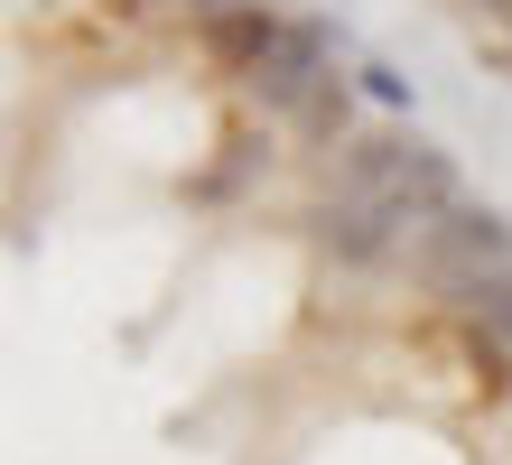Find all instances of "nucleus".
Listing matches in <instances>:
<instances>
[{"label": "nucleus", "mask_w": 512, "mask_h": 465, "mask_svg": "<svg viewBox=\"0 0 512 465\" xmlns=\"http://www.w3.org/2000/svg\"><path fill=\"white\" fill-rule=\"evenodd\" d=\"M308 224H317V242H326V252H336L345 270H373V261H391V252H401V224H391L382 205H354V196H326Z\"/></svg>", "instance_id": "obj_1"}, {"label": "nucleus", "mask_w": 512, "mask_h": 465, "mask_svg": "<svg viewBox=\"0 0 512 465\" xmlns=\"http://www.w3.org/2000/svg\"><path fill=\"white\" fill-rule=\"evenodd\" d=\"M280 10H261V0H252V10H233V19H215V28H205V56H215V66H233V75H261L270 66V47H280Z\"/></svg>", "instance_id": "obj_2"}, {"label": "nucleus", "mask_w": 512, "mask_h": 465, "mask_svg": "<svg viewBox=\"0 0 512 465\" xmlns=\"http://www.w3.org/2000/svg\"><path fill=\"white\" fill-rule=\"evenodd\" d=\"M447 307H457L466 326H485L512 345V270H466V279H447Z\"/></svg>", "instance_id": "obj_3"}, {"label": "nucleus", "mask_w": 512, "mask_h": 465, "mask_svg": "<svg viewBox=\"0 0 512 465\" xmlns=\"http://www.w3.org/2000/svg\"><path fill=\"white\" fill-rule=\"evenodd\" d=\"M354 93H364V103H382V112H410V75L382 66V56H364V66H354Z\"/></svg>", "instance_id": "obj_4"}, {"label": "nucleus", "mask_w": 512, "mask_h": 465, "mask_svg": "<svg viewBox=\"0 0 512 465\" xmlns=\"http://www.w3.org/2000/svg\"><path fill=\"white\" fill-rule=\"evenodd\" d=\"M233 10H252V0H196V28H215V19H233Z\"/></svg>", "instance_id": "obj_5"}, {"label": "nucleus", "mask_w": 512, "mask_h": 465, "mask_svg": "<svg viewBox=\"0 0 512 465\" xmlns=\"http://www.w3.org/2000/svg\"><path fill=\"white\" fill-rule=\"evenodd\" d=\"M485 10H503V19H512V0H485Z\"/></svg>", "instance_id": "obj_6"}, {"label": "nucleus", "mask_w": 512, "mask_h": 465, "mask_svg": "<svg viewBox=\"0 0 512 465\" xmlns=\"http://www.w3.org/2000/svg\"><path fill=\"white\" fill-rule=\"evenodd\" d=\"M159 10H168V0H159ZM177 10H196V0H177Z\"/></svg>", "instance_id": "obj_7"}]
</instances>
